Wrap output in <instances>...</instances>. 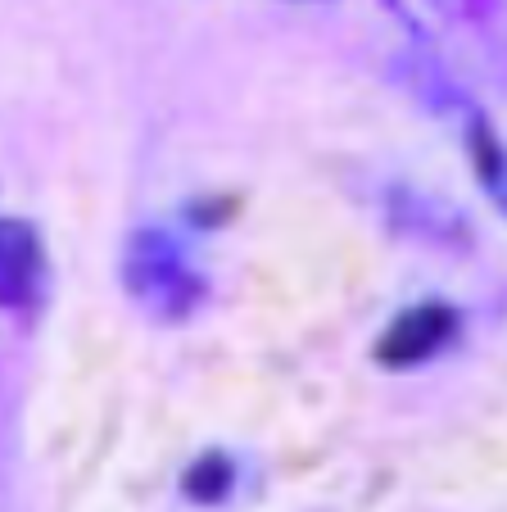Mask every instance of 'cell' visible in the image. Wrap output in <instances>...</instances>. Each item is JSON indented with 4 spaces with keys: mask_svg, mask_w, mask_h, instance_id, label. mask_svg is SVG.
<instances>
[{
    "mask_svg": "<svg viewBox=\"0 0 507 512\" xmlns=\"http://www.w3.org/2000/svg\"><path fill=\"white\" fill-rule=\"evenodd\" d=\"M123 290L154 322H186L204 309L209 281L168 227H136L123 245Z\"/></svg>",
    "mask_w": 507,
    "mask_h": 512,
    "instance_id": "6da1fadb",
    "label": "cell"
},
{
    "mask_svg": "<svg viewBox=\"0 0 507 512\" xmlns=\"http://www.w3.org/2000/svg\"><path fill=\"white\" fill-rule=\"evenodd\" d=\"M458 331H462V313L449 300H417L376 336L372 358L390 372L421 368V363H435L458 340Z\"/></svg>",
    "mask_w": 507,
    "mask_h": 512,
    "instance_id": "7a4b0ae2",
    "label": "cell"
},
{
    "mask_svg": "<svg viewBox=\"0 0 507 512\" xmlns=\"http://www.w3.org/2000/svg\"><path fill=\"white\" fill-rule=\"evenodd\" d=\"M227 213H231V200H222L218 209H209V204H191V218H200V227L218 223V218H227Z\"/></svg>",
    "mask_w": 507,
    "mask_h": 512,
    "instance_id": "5b68a950",
    "label": "cell"
},
{
    "mask_svg": "<svg viewBox=\"0 0 507 512\" xmlns=\"http://www.w3.org/2000/svg\"><path fill=\"white\" fill-rule=\"evenodd\" d=\"M231 490H236V463L222 449L200 454L182 476V494L191 503H222Z\"/></svg>",
    "mask_w": 507,
    "mask_h": 512,
    "instance_id": "277c9868",
    "label": "cell"
},
{
    "mask_svg": "<svg viewBox=\"0 0 507 512\" xmlns=\"http://www.w3.org/2000/svg\"><path fill=\"white\" fill-rule=\"evenodd\" d=\"M50 259L41 232L28 218L0 213V309L5 313H32L46 300Z\"/></svg>",
    "mask_w": 507,
    "mask_h": 512,
    "instance_id": "3957f363",
    "label": "cell"
}]
</instances>
